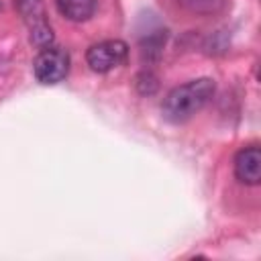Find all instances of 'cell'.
Returning <instances> with one entry per match:
<instances>
[{
	"mask_svg": "<svg viewBox=\"0 0 261 261\" xmlns=\"http://www.w3.org/2000/svg\"><path fill=\"white\" fill-rule=\"evenodd\" d=\"M214 90H216V84L210 77H198L181 86H175L163 98V104H161L163 118L173 124L188 122L210 102V98L214 96Z\"/></svg>",
	"mask_w": 261,
	"mask_h": 261,
	"instance_id": "obj_1",
	"label": "cell"
},
{
	"mask_svg": "<svg viewBox=\"0 0 261 261\" xmlns=\"http://www.w3.org/2000/svg\"><path fill=\"white\" fill-rule=\"evenodd\" d=\"M69 65H71L69 53L63 47L49 45L37 53V57L33 61V73H35L37 82H41L45 86H53L67 77Z\"/></svg>",
	"mask_w": 261,
	"mask_h": 261,
	"instance_id": "obj_2",
	"label": "cell"
},
{
	"mask_svg": "<svg viewBox=\"0 0 261 261\" xmlns=\"http://www.w3.org/2000/svg\"><path fill=\"white\" fill-rule=\"evenodd\" d=\"M126 57H128V45L120 39H106V41L94 43L86 51V61L90 69L96 73L112 71L114 67L122 65Z\"/></svg>",
	"mask_w": 261,
	"mask_h": 261,
	"instance_id": "obj_3",
	"label": "cell"
},
{
	"mask_svg": "<svg viewBox=\"0 0 261 261\" xmlns=\"http://www.w3.org/2000/svg\"><path fill=\"white\" fill-rule=\"evenodd\" d=\"M234 175L241 184L257 186L261 181V149L257 145L245 147L234 157Z\"/></svg>",
	"mask_w": 261,
	"mask_h": 261,
	"instance_id": "obj_4",
	"label": "cell"
},
{
	"mask_svg": "<svg viewBox=\"0 0 261 261\" xmlns=\"http://www.w3.org/2000/svg\"><path fill=\"white\" fill-rule=\"evenodd\" d=\"M57 12L73 22H84L94 16L98 8V0H55Z\"/></svg>",
	"mask_w": 261,
	"mask_h": 261,
	"instance_id": "obj_5",
	"label": "cell"
},
{
	"mask_svg": "<svg viewBox=\"0 0 261 261\" xmlns=\"http://www.w3.org/2000/svg\"><path fill=\"white\" fill-rule=\"evenodd\" d=\"M16 8L22 16V20L29 24L31 31L47 27V18H45V10H43V0H16Z\"/></svg>",
	"mask_w": 261,
	"mask_h": 261,
	"instance_id": "obj_6",
	"label": "cell"
},
{
	"mask_svg": "<svg viewBox=\"0 0 261 261\" xmlns=\"http://www.w3.org/2000/svg\"><path fill=\"white\" fill-rule=\"evenodd\" d=\"M175 2L194 14H216L226 4V0H175Z\"/></svg>",
	"mask_w": 261,
	"mask_h": 261,
	"instance_id": "obj_7",
	"label": "cell"
}]
</instances>
